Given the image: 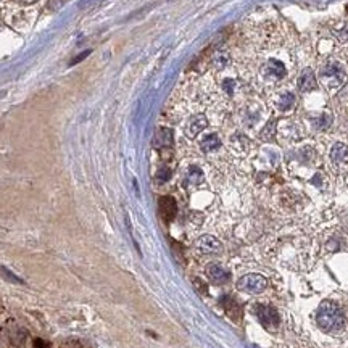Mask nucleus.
I'll return each mask as SVG.
<instances>
[{
    "instance_id": "f257e3e1",
    "label": "nucleus",
    "mask_w": 348,
    "mask_h": 348,
    "mask_svg": "<svg viewBox=\"0 0 348 348\" xmlns=\"http://www.w3.org/2000/svg\"><path fill=\"white\" fill-rule=\"evenodd\" d=\"M318 324L326 332L340 331L345 324V316L340 306H337L332 302H324L318 309Z\"/></svg>"
},
{
    "instance_id": "f03ea898",
    "label": "nucleus",
    "mask_w": 348,
    "mask_h": 348,
    "mask_svg": "<svg viewBox=\"0 0 348 348\" xmlns=\"http://www.w3.org/2000/svg\"><path fill=\"white\" fill-rule=\"evenodd\" d=\"M321 79L329 89L340 87L346 79L345 68L338 61H329L321 70Z\"/></svg>"
},
{
    "instance_id": "7ed1b4c3",
    "label": "nucleus",
    "mask_w": 348,
    "mask_h": 348,
    "mask_svg": "<svg viewBox=\"0 0 348 348\" xmlns=\"http://www.w3.org/2000/svg\"><path fill=\"white\" fill-rule=\"evenodd\" d=\"M268 287V280L261 274H247L237 280V289L250 294H260Z\"/></svg>"
},
{
    "instance_id": "20e7f679",
    "label": "nucleus",
    "mask_w": 348,
    "mask_h": 348,
    "mask_svg": "<svg viewBox=\"0 0 348 348\" xmlns=\"http://www.w3.org/2000/svg\"><path fill=\"white\" fill-rule=\"evenodd\" d=\"M255 314L258 316L260 323L266 329H276L279 326V314L272 306L268 305H257L255 306Z\"/></svg>"
},
{
    "instance_id": "39448f33",
    "label": "nucleus",
    "mask_w": 348,
    "mask_h": 348,
    "mask_svg": "<svg viewBox=\"0 0 348 348\" xmlns=\"http://www.w3.org/2000/svg\"><path fill=\"white\" fill-rule=\"evenodd\" d=\"M160 214H162V218L165 221H173L174 219V216L177 214V203L176 200L173 199V197H169V195H165L160 199Z\"/></svg>"
},
{
    "instance_id": "423d86ee",
    "label": "nucleus",
    "mask_w": 348,
    "mask_h": 348,
    "mask_svg": "<svg viewBox=\"0 0 348 348\" xmlns=\"http://www.w3.org/2000/svg\"><path fill=\"white\" fill-rule=\"evenodd\" d=\"M206 126H208V121H206V118L203 115H195L194 118L189 119V123L185 124L184 133L189 139H194V137L199 136Z\"/></svg>"
},
{
    "instance_id": "0eeeda50",
    "label": "nucleus",
    "mask_w": 348,
    "mask_h": 348,
    "mask_svg": "<svg viewBox=\"0 0 348 348\" xmlns=\"http://www.w3.org/2000/svg\"><path fill=\"white\" fill-rule=\"evenodd\" d=\"M195 245L202 253H219L223 248L221 242L213 236H202Z\"/></svg>"
},
{
    "instance_id": "6e6552de",
    "label": "nucleus",
    "mask_w": 348,
    "mask_h": 348,
    "mask_svg": "<svg viewBox=\"0 0 348 348\" xmlns=\"http://www.w3.org/2000/svg\"><path fill=\"white\" fill-rule=\"evenodd\" d=\"M206 276H208L210 280L214 282V284H226V282L231 279L229 272L219 265H208L206 266Z\"/></svg>"
},
{
    "instance_id": "1a4fd4ad",
    "label": "nucleus",
    "mask_w": 348,
    "mask_h": 348,
    "mask_svg": "<svg viewBox=\"0 0 348 348\" xmlns=\"http://www.w3.org/2000/svg\"><path fill=\"white\" fill-rule=\"evenodd\" d=\"M221 305L224 306L226 313L229 314L231 319H234L236 323H240V319H242V306L236 302V300H234L232 297H223Z\"/></svg>"
},
{
    "instance_id": "9d476101",
    "label": "nucleus",
    "mask_w": 348,
    "mask_h": 348,
    "mask_svg": "<svg viewBox=\"0 0 348 348\" xmlns=\"http://www.w3.org/2000/svg\"><path fill=\"white\" fill-rule=\"evenodd\" d=\"M316 78H314V73H313V70H309V68H306L303 73H302V76H300V79H298V87L302 89L303 92H308V90H313V89H316Z\"/></svg>"
},
{
    "instance_id": "9b49d317",
    "label": "nucleus",
    "mask_w": 348,
    "mask_h": 348,
    "mask_svg": "<svg viewBox=\"0 0 348 348\" xmlns=\"http://www.w3.org/2000/svg\"><path fill=\"white\" fill-rule=\"evenodd\" d=\"M331 158L335 165L348 163V147L345 144H335L331 152Z\"/></svg>"
},
{
    "instance_id": "f8f14e48",
    "label": "nucleus",
    "mask_w": 348,
    "mask_h": 348,
    "mask_svg": "<svg viewBox=\"0 0 348 348\" xmlns=\"http://www.w3.org/2000/svg\"><path fill=\"white\" fill-rule=\"evenodd\" d=\"M173 144V131L168 128H162L155 134V147H169Z\"/></svg>"
},
{
    "instance_id": "ddd939ff",
    "label": "nucleus",
    "mask_w": 348,
    "mask_h": 348,
    "mask_svg": "<svg viewBox=\"0 0 348 348\" xmlns=\"http://www.w3.org/2000/svg\"><path fill=\"white\" fill-rule=\"evenodd\" d=\"M265 73L268 76H276V78H284L286 76V68L280 61L272 60L265 67Z\"/></svg>"
},
{
    "instance_id": "4468645a",
    "label": "nucleus",
    "mask_w": 348,
    "mask_h": 348,
    "mask_svg": "<svg viewBox=\"0 0 348 348\" xmlns=\"http://www.w3.org/2000/svg\"><path fill=\"white\" fill-rule=\"evenodd\" d=\"M219 145H221V140L216 134H208L200 142V147L203 152H214L216 148H219Z\"/></svg>"
},
{
    "instance_id": "2eb2a0df",
    "label": "nucleus",
    "mask_w": 348,
    "mask_h": 348,
    "mask_svg": "<svg viewBox=\"0 0 348 348\" xmlns=\"http://www.w3.org/2000/svg\"><path fill=\"white\" fill-rule=\"evenodd\" d=\"M187 182H191V184H200V182H203V173H202V169L197 168V166L189 168V173H187Z\"/></svg>"
},
{
    "instance_id": "dca6fc26",
    "label": "nucleus",
    "mask_w": 348,
    "mask_h": 348,
    "mask_svg": "<svg viewBox=\"0 0 348 348\" xmlns=\"http://www.w3.org/2000/svg\"><path fill=\"white\" fill-rule=\"evenodd\" d=\"M294 102H295V97H294L290 92H287V93H284V96L280 97V100L277 102V107H279L280 110H289L290 107L294 105Z\"/></svg>"
},
{
    "instance_id": "f3484780",
    "label": "nucleus",
    "mask_w": 348,
    "mask_h": 348,
    "mask_svg": "<svg viewBox=\"0 0 348 348\" xmlns=\"http://www.w3.org/2000/svg\"><path fill=\"white\" fill-rule=\"evenodd\" d=\"M0 274H2L7 280L13 282V284H23V279H20L18 276H15L10 269H7V268H4V266H0Z\"/></svg>"
},
{
    "instance_id": "a211bd4d",
    "label": "nucleus",
    "mask_w": 348,
    "mask_h": 348,
    "mask_svg": "<svg viewBox=\"0 0 348 348\" xmlns=\"http://www.w3.org/2000/svg\"><path fill=\"white\" fill-rule=\"evenodd\" d=\"M169 177H171V169H169V168L158 169V173H156V181L158 182H166V181H169Z\"/></svg>"
},
{
    "instance_id": "6ab92c4d",
    "label": "nucleus",
    "mask_w": 348,
    "mask_h": 348,
    "mask_svg": "<svg viewBox=\"0 0 348 348\" xmlns=\"http://www.w3.org/2000/svg\"><path fill=\"white\" fill-rule=\"evenodd\" d=\"M34 348H52L49 342L42 340V338H36L34 340Z\"/></svg>"
},
{
    "instance_id": "aec40b11",
    "label": "nucleus",
    "mask_w": 348,
    "mask_h": 348,
    "mask_svg": "<svg viewBox=\"0 0 348 348\" xmlns=\"http://www.w3.org/2000/svg\"><path fill=\"white\" fill-rule=\"evenodd\" d=\"M194 284H195L197 289L200 290V294H206V287H205V284H203L200 279H194Z\"/></svg>"
},
{
    "instance_id": "412c9836",
    "label": "nucleus",
    "mask_w": 348,
    "mask_h": 348,
    "mask_svg": "<svg viewBox=\"0 0 348 348\" xmlns=\"http://www.w3.org/2000/svg\"><path fill=\"white\" fill-rule=\"evenodd\" d=\"M89 53H90V52H89V50H87V52H82V53H81V55H79V56H76V58H74V60H73V61H71V63H73V65H74V63H79V61H81V60H82V58H86V56H87V55H89Z\"/></svg>"
},
{
    "instance_id": "4be33fe9",
    "label": "nucleus",
    "mask_w": 348,
    "mask_h": 348,
    "mask_svg": "<svg viewBox=\"0 0 348 348\" xmlns=\"http://www.w3.org/2000/svg\"><path fill=\"white\" fill-rule=\"evenodd\" d=\"M16 2H20V4H23V5H31V4L37 2V0H16Z\"/></svg>"
}]
</instances>
